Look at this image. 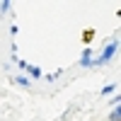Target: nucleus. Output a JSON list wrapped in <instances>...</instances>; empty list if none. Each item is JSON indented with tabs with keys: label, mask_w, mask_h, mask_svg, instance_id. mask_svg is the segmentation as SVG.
Instances as JSON below:
<instances>
[{
	"label": "nucleus",
	"mask_w": 121,
	"mask_h": 121,
	"mask_svg": "<svg viewBox=\"0 0 121 121\" xmlns=\"http://www.w3.org/2000/svg\"><path fill=\"white\" fill-rule=\"evenodd\" d=\"M10 10V3H0V12H7Z\"/></svg>",
	"instance_id": "20e7f679"
},
{
	"label": "nucleus",
	"mask_w": 121,
	"mask_h": 121,
	"mask_svg": "<svg viewBox=\"0 0 121 121\" xmlns=\"http://www.w3.org/2000/svg\"><path fill=\"white\" fill-rule=\"evenodd\" d=\"M114 51H116V44H112V46H107V51H104V56L99 58V60H109V58L114 56Z\"/></svg>",
	"instance_id": "f257e3e1"
},
{
	"label": "nucleus",
	"mask_w": 121,
	"mask_h": 121,
	"mask_svg": "<svg viewBox=\"0 0 121 121\" xmlns=\"http://www.w3.org/2000/svg\"><path fill=\"white\" fill-rule=\"evenodd\" d=\"M114 87H116V85H107V87L102 90V95H109V92H112V90H114Z\"/></svg>",
	"instance_id": "39448f33"
},
{
	"label": "nucleus",
	"mask_w": 121,
	"mask_h": 121,
	"mask_svg": "<svg viewBox=\"0 0 121 121\" xmlns=\"http://www.w3.org/2000/svg\"><path fill=\"white\" fill-rule=\"evenodd\" d=\"M109 121H119V107H114V112H112V116H109Z\"/></svg>",
	"instance_id": "7ed1b4c3"
},
{
	"label": "nucleus",
	"mask_w": 121,
	"mask_h": 121,
	"mask_svg": "<svg viewBox=\"0 0 121 121\" xmlns=\"http://www.w3.org/2000/svg\"><path fill=\"white\" fill-rule=\"evenodd\" d=\"M27 73L32 75V78H41V70H39L36 65H34V68H29V65H27Z\"/></svg>",
	"instance_id": "f03ea898"
}]
</instances>
